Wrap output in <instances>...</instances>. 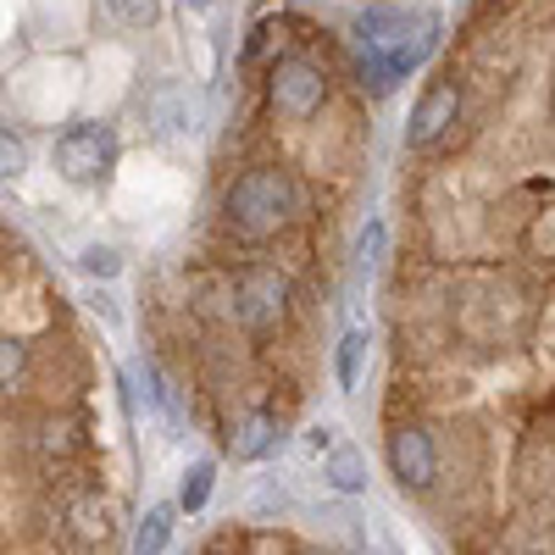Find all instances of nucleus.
Masks as SVG:
<instances>
[{"label":"nucleus","instance_id":"nucleus-1","mask_svg":"<svg viewBox=\"0 0 555 555\" xmlns=\"http://www.w3.org/2000/svg\"><path fill=\"white\" fill-rule=\"evenodd\" d=\"M295 211H300V190H295L289 167H278V162L245 167V172L222 190V228H228L234 240H245V245L278 240V234L295 222Z\"/></svg>","mask_w":555,"mask_h":555},{"label":"nucleus","instance_id":"nucleus-2","mask_svg":"<svg viewBox=\"0 0 555 555\" xmlns=\"http://www.w3.org/2000/svg\"><path fill=\"white\" fill-rule=\"evenodd\" d=\"M289 300H295L289 272H278L267 261L240 267V278H234V317H240L245 334H278L289 322Z\"/></svg>","mask_w":555,"mask_h":555},{"label":"nucleus","instance_id":"nucleus-3","mask_svg":"<svg viewBox=\"0 0 555 555\" xmlns=\"http://www.w3.org/2000/svg\"><path fill=\"white\" fill-rule=\"evenodd\" d=\"M51 162H56V172L67 183H78V190L106 183L112 167H117V133H112V122H73V128H62Z\"/></svg>","mask_w":555,"mask_h":555},{"label":"nucleus","instance_id":"nucleus-4","mask_svg":"<svg viewBox=\"0 0 555 555\" xmlns=\"http://www.w3.org/2000/svg\"><path fill=\"white\" fill-rule=\"evenodd\" d=\"M267 106L284 122H311L322 106H328V73H322L311 56H278L267 67Z\"/></svg>","mask_w":555,"mask_h":555},{"label":"nucleus","instance_id":"nucleus-5","mask_svg":"<svg viewBox=\"0 0 555 555\" xmlns=\"http://www.w3.org/2000/svg\"><path fill=\"white\" fill-rule=\"evenodd\" d=\"M384 455H389V478H395L405 494H428V489H434V478H439V450H434V434H428L423 423L389 428Z\"/></svg>","mask_w":555,"mask_h":555},{"label":"nucleus","instance_id":"nucleus-6","mask_svg":"<svg viewBox=\"0 0 555 555\" xmlns=\"http://www.w3.org/2000/svg\"><path fill=\"white\" fill-rule=\"evenodd\" d=\"M461 106H467L461 83L455 78H434L423 95H416L411 117H405V151H434L439 139L461 122Z\"/></svg>","mask_w":555,"mask_h":555},{"label":"nucleus","instance_id":"nucleus-7","mask_svg":"<svg viewBox=\"0 0 555 555\" xmlns=\"http://www.w3.org/2000/svg\"><path fill=\"white\" fill-rule=\"evenodd\" d=\"M145 117L162 139H178V133H195V101H190V89H183L178 78L156 83L151 95H145Z\"/></svg>","mask_w":555,"mask_h":555},{"label":"nucleus","instance_id":"nucleus-8","mask_svg":"<svg viewBox=\"0 0 555 555\" xmlns=\"http://www.w3.org/2000/svg\"><path fill=\"white\" fill-rule=\"evenodd\" d=\"M62 517H67V533H73L83 550H95V544H106V539H112V505H106L95 489H78V494H67Z\"/></svg>","mask_w":555,"mask_h":555},{"label":"nucleus","instance_id":"nucleus-9","mask_svg":"<svg viewBox=\"0 0 555 555\" xmlns=\"http://www.w3.org/2000/svg\"><path fill=\"white\" fill-rule=\"evenodd\" d=\"M278 439H284V423H278L272 411H250L245 423L228 434V455H234L240 467H250V461H267L278 450Z\"/></svg>","mask_w":555,"mask_h":555},{"label":"nucleus","instance_id":"nucleus-10","mask_svg":"<svg viewBox=\"0 0 555 555\" xmlns=\"http://www.w3.org/2000/svg\"><path fill=\"white\" fill-rule=\"evenodd\" d=\"M322 478H328L334 494H366V455L345 439H334L322 450Z\"/></svg>","mask_w":555,"mask_h":555},{"label":"nucleus","instance_id":"nucleus-11","mask_svg":"<svg viewBox=\"0 0 555 555\" xmlns=\"http://www.w3.org/2000/svg\"><path fill=\"white\" fill-rule=\"evenodd\" d=\"M366 356H373V334H366V328H350V334L339 339V356H334V373H339V389H345V395L361 389Z\"/></svg>","mask_w":555,"mask_h":555},{"label":"nucleus","instance_id":"nucleus-12","mask_svg":"<svg viewBox=\"0 0 555 555\" xmlns=\"http://www.w3.org/2000/svg\"><path fill=\"white\" fill-rule=\"evenodd\" d=\"M28 366H34V345L23 334H12V328H0V395L23 389Z\"/></svg>","mask_w":555,"mask_h":555},{"label":"nucleus","instance_id":"nucleus-13","mask_svg":"<svg viewBox=\"0 0 555 555\" xmlns=\"http://www.w3.org/2000/svg\"><path fill=\"white\" fill-rule=\"evenodd\" d=\"M172 528H178V505H151L145 522L133 528V555H167Z\"/></svg>","mask_w":555,"mask_h":555},{"label":"nucleus","instance_id":"nucleus-14","mask_svg":"<svg viewBox=\"0 0 555 555\" xmlns=\"http://www.w3.org/2000/svg\"><path fill=\"white\" fill-rule=\"evenodd\" d=\"M211 489H217V461H195L178 483V512H201V505L211 500Z\"/></svg>","mask_w":555,"mask_h":555},{"label":"nucleus","instance_id":"nucleus-15","mask_svg":"<svg viewBox=\"0 0 555 555\" xmlns=\"http://www.w3.org/2000/svg\"><path fill=\"white\" fill-rule=\"evenodd\" d=\"M106 17L117 28H133V34H145L162 23V0H106Z\"/></svg>","mask_w":555,"mask_h":555},{"label":"nucleus","instance_id":"nucleus-16","mask_svg":"<svg viewBox=\"0 0 555 555\" xmlns=\"http://www.w3.org/2000/svg\"><path fill=\"white\" fill-rule=\"evenodd\" d=\"M23 172H28V139L12 122H0V178H23Z\"/></svg>","mask_w":555,"mask_h":555},{"label":"nucleus","instance_id":"nucleus-17","mask_svg":"<svg viewBox=\"0 0 555 555\" xmlns=\"http://www.w3.org/2000/svg\"><path fill=\"white\" fill-rule=\"evenodd\" d=\"M78 267H83L89 278H117V272H122V250H117V245H83V250H78Z\"/></svg>","mask_w":555,"mask_h":555},{"label":"nucleus","instance_id":"nucleus-18","mask_svg":"<svg viewBox=\"0 0 555 555\" xmlns=\"http://www.w3.org/2000/svg\"><path fill=\"white\" fill-rule=\"evenodd\" d=\"M384 245H389V228H384V217H373L361 228V240H356V267H378L384 261Z\"/></svg>","mask_w":555,"mask_h":555},{"label":"nucleus","instance_id":"nucleus-19","mask_svg":"<svg viewBox=\"0 0 555 555\" xmlns=\"http://www.w3.org/2000/svg\"><path fill=\"white\" fill-rule=\"evenodd\" d=\"M183 7H201L206 12V7H217V0H183Z\"/></svg>","mask_w":555,"mask_h":555},{"label":"nucleus","instance_id":"nucleus-20","mask_svg":"<svg viewBox=\"0 0 555 555\" xmlns=\"http://www.w3.org/2000/svg\"><path fill=\"white\" fill-rule=\"evenodd\" d=\"M311 555H339V550H311Z\"/></svg>","mask_w":555,"mask_h":555}]
</instances>
